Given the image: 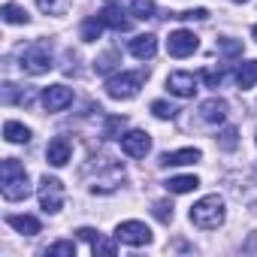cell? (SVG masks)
Listing matches in <instances>:
<instances>
[{
  "instance_id": "cell-1",
  "label": "cell",
  "mask_w": 257,
  "mask_h": 257,
  "mask_svg": "<svg viewBox=\"0 0 257 257\" xmlns=\"http://www.w3.org/2000/svg\"><path fill=\"white\" fill-rule=\"evenodd\" d=\"M0 191L10 203L16 200H25L31 194V182H28V170L16 161V158H7L0 164Z\"/></svg>"
},
{
  "instance_id": "cell-2",
  "label": "cell",
  "mask_w": 257,
  "mask_h": 257,
  "mask_svg": "<svg viewBox=\"0 0 257 257\" xmlns=\"http://www.w3.org/2000/svg\"><path fill=\"white\" fill-rule=\"evenodd\" d=\"M224 200L218 197V194H212V197H203L200 203H194L191 206V224L194 227H200V230H218L221 224H224Z\"/></svg>"
},
{
  "instance_id": "cell-3",
  "label": "cell",
  "mask_w": 257,
  "mask_h": 257,
  "mask_svg": "<svg viewBox=\"0 0 257 257\" xmlns=\"http://www.w3.org/2000/svg\"><path fill=\"white\" fill-rule=\"evenodd\" d=\"M22 64V70L28 73V76H43V73H49L55 64H52V46L49 43H43V40H37V43H31L28 49H22V58H19Z\"/></svg>"
},
{
  "instance_id": "cell-4",
  "label": "cell",
  "mask_w": 257,
  "mask_h": 257,
  "mask_svg": "<svg viewBox=\"0 0 257 257\" xmlns=\"http://www.w3.org/2000/svg\"><path fill=\"white\" fill-rule=\"evenodd\" d=\"M146 76H149L146 70L118 73V76H112V79L106 82V94H109L112 100H131V97H137V94H140V88H143Z\"/></svg>"
},
{
  "instance_id": "cell-5",
  "label": "cell",
  "mask_w": 257,
  "mask_h": 257,
  "mask_svg": "<svg viewBox=\"0 0 257 257\" xmlns=\"http://www.w3.org/2000/svg\"><path fill=\"white\" fill-rule=\"evenodd\" d=\"M37 197H40L43 212H61V206H64V185L58 179H52V176H43Z\"/></svg>"
},
{
  "instance_id": "cell-6",
  "label": "cell",
  "mask_w": 257,
  "mask_h": 257,
  "mask_svg": "<svg viewBox=\"0 0 257 257\" xmlns=\"http://www.w3.org/2000/svg\"><path fill=\"white\" fill-rule=\"evenodd\" d=\"M115 239L124 242V245L140 248V245H149V242H152V230H149L143 221H124V224H118Z\"/></svg>"
},
{
  "instance_id": "cell-7",
  "label": "cell",
  "mask_w": 257,
  "mask_h": 257,
  "mask_svg": "<svg viewBox=\"0 0 257 257\" xmlns=\"http://www.w3.org/2000/svg\"><path fill=\"white\" fill-rule=\"evenodd\" d=\"M200 49V37L194 31H173L170 40H167V52L173 58H188Z\"/></svg>"
},
{
  "instance_id": "cell-8",
  "label": "cell",
  "mask_w": 257,
  "mask_h": 257,
  "mask_svg": "<svg viewBox=\"0 0 257 257\" xmlns=\"http://www.w3.org/2000/svg\"><path fill=\"white\" fill-rule=\"evenodd\" d=\"M121 152L127 158H146L152 152V137L146 131H131L121 137Z\"/></svg>"
},
{
  "instance_id": "cell-9",
  "label": "cell",
  "mask_w": 257,
  "mask_h": 257,
  "mask_svg": "<svg viewBox=\"0 0 257 257\" xmlns=\"http://www.w3.org/2000/svg\"><path fill=\"white\" fill-rule=\"evenodd\" d=\"M121 182H124V167H118V164H112V161H109L106 173L94 176V182H91V191H94V194H112V191H115Z\"/></svg>"
},
{
  "instance_id": "cell-10",
  "label": "cell",
  "mask_w": 257,
  "mask_h": 257,
  "mask_svg": "<svg viewBox=\"0 0 257 257\" xmlns=\"http://www.w3.org/2000/svg\"><path fill=\"white\" fill-rule=\"evenodd\" d=\"M70 103H73V88H67V85H52V88L43 91V106H46V112H61V109H67Z\"/></svg>"
},
{
  "instance_id": "cell-11",
  "label": "cell",
  "mask_w": 257,
  "mask_h": 257,
  "mask_svg": "<svg viewBox=\"0 0 257 257\" xmlns=\"http://www.w3.org/2000/svg\"><path fill=\"white\" fill-rule=\"evenodd\" d=\"M167 91L176 97H194L197 94V76L194 73H170Z\"/></svg>"
},
{
  "instance_id": "cell-12",
  "label": "cell",
  "mask_w": 257,
  "mask_h": 257,
  "mask_svg": "<svg viewBox=\"0 0 257 257\" xmlns=\"http://www.w3.org/2000/svg\"><path fill=\"white\" fill-rule=\"evenodd\" d=\"M70 155H73V146H70L67 137H55V140L49 143V149H46V161H49L52 167H64V164L70 161Z\"/></svg>"
},
{
  "instance_id": "cell-13",
  "label": "cell",
  "mask_w": 257,
  "mask_h": 257,
  "mask_svg": "<svg viewBox=\"0 0 257 257\" xmlns=\"http://www.w3.org/2000/svg\"><path fill=\"white\" fill-rule=\"evenodd\" d=\"M155 52H158V37H152V34H140V37L131 40V55H134V58H140V61H152Z\"/></svg>"
},
{
  "instance_id": "cell-14",
  "label": "cell",
  "mask_w": 257,
  "mask_h": 257,
  "mask_svg": "<svg viewBox=\"0 0 257 257\" xmlns=\"http://www.w3.org/2000/svg\"><path fill=\"white\" fill-rule=\"evenodd\" d=\"M227 100H221V97H212V100H206L203 106H200V118L206 121V124H221L224 118H227Z\"/></svg>"
},
{
  "instance_id": "cell-15",
  "label": "cell",
  "mask_w": 257,
  "mask_h": 257,
  "mask_svg": "<svg viewBox=\"0 0 257 257\" xmlns=\"http://www.w3.org/2000/svg\"><path fill=\"white\" fill-rule=\"evenodd\" d=\"M203 155H200V149H182V152H167L158 164L161 167H185V164H197Z\"/></svg>"
},
{
  "instance_id": "cell-16",
  "label": "cell",
  "mask_w": 257,
  "mask_h": 257,
  "mask_svg": "<svg viewBox=\"0 0 257 257\" xmlns=\"http://www.w3.org/2000/svg\"><path fill=\"white\" fill-rule=\"evenodd\" d=\"M100 19H103V25L106 28H112V31H131V22H127L124 16H121V7L118 4H109L106 10H100Z\"/></svg>"
},
{
  "instance_id": "cell-17",
  "label": "cell",
  "mask_w": 257,
  "mask_h": 257,
  "mask_svg": "<svg viewBox=\"0 0 257 257\" xmlns=\"http://www.w3.org/2000/svg\"><path fill=\"white\" fill-rule=\"evenodd\" d=\"M7 224H10L13 230L25 233V236H37V233H40V221H37L34 215H10Z\"/></svg>"
},
{
  "instance_id": "cell-18",
  "label": "cell",
  "mask_w": 257,
  "mask_h": 257,
  "mask_svg": "<svg viewBox=\"0 0 257 257\" xmlns=\"http://www.w3.org/2000/svg\"><path fill=\"white\" fill-rule=\"evenodd\" d=\"M164 188H167L170 194H191L194 188H200V179H197V176H176V179L164 182Z\"/></svg>"
},
{
  "instance_id": "cell-19",
  "label": "cell",
  "mask_w": 257,
  "mask_h": 257,
  "mask_svg": "<svg viewBox=\"0 0 257 257\" xmlns=\"http://www.w3.org/2000/svg\"><path fill=\"white\" fill-rule=\"evenodd\" d=\"M236 85L242 91L251 88V85H257V61H245V64L236 67Z\"/></svg>"
},
{
  "instance_id": "cell-20",
  "label": "cell",
  "mask_w": 257,
  "mask_h": 257,
  "mask_svg": "<svg viewBox=\"0 0 257 257\" xmlns=\"http://www.w3.org/2000/svg\"><path fill=\"white\" fill-rule=\"evenodd\" d=\"M4 137H7V143H31V131L25 124H19V121H7L4 124Z\"/></svg>"
},
{
  "instance_id": "cell-21",
  "label": "cell",
  "mask_w": 257,
  "mask_h": 257,
  "mask_svg": "<svg viewBox=\"0 0 257 257\" xmlns=\"http://www.w3.org/2000/svg\"><path fill=\"white\" fill-rule=\"evenodd\" d=\"M0 16H4L7 25H28V22H31L28 10H22V7H16V4H7L4 10H0Z\"/></svg>"
},
{
  "instance_id": "cell-22",
  "label": "cell",
  "mask_w": 257,
  "mask_h": 257,
  "mask_svg": "<svg viewBox=\"0 0 257 257\" xmlns=\"http://www.w3.org/2000/svg\"><path fill=\"white\" fill-rule=\"evenodd\" d=\"M100 34H103V19H100V16H91V19L82 22V40H85V43L100 40Z\"/></svg>"
},
{
  "instance_id": "cell-23",
  "label": "cell",
  "mask_w": 257,
  "mask_h": 257,
  "mask_svg": "<svg viewBox=\"0 0 257 257\" xmlns=\"http://www.w3.org/2000/svg\"><path fill=\"white\" fill-rule=\"evenodd\" d=\"M124 124H127V118H124V115H109V118H106V124H103V137H106V140L121 137Z\"/></svg>"
},
{
  "instance_id": "cell-24",
  "label": "cell",
  "mask_w": 257,
  "mask_h": 257,
  "mask_svg": "<svg viewBox=\"0 0 257 257\" xmlns=\"http://www.w3.org/2000/svg\"><path fill=\"white\" fill-rule=\"evenodd\" d=\"M131 16L134 19H155V0H134L131 4Z\"/></svg>"
},
{
  "instance_id": "cell-25",
  "label": "cell",
  "mask_w": 257,
  "mask_h": 257,
  "mask_svg": "<svg viewBox=\"0 0 257 257\" xmlns=\"http://www.w3.org/2000/svg\"><path fill=\"white\" fill-rule=\"evenodd\" d=\"M115 61H118V49H109L106 55H100V58L94 61V70H97V73L103 76V73H109V70L115 67Z\"/></svg>"
},
{
  "instance_id": "cell-26",
  "label": "cell",
  "mask_w": 257,
  "mask_h": 257,
  "mask_svg": "<svg viewBox=\"0 0 257 257\" xmlns=\"http://www.w3.org/2000/svg\"><path fill=\"white\" fill-rule=\"evenodd\" d=\"M4 103H25V106H28V103H31V94H28V91L19 94V88H16L13 82H7V85H4Z\"/></svg>"
},
{
  "instance_id": "cell-27",
  "label": "cell",
  "mask_w": 257,
  "mask_h": 257,
  "mask_svg": "<svg viewBox=\"0 0 257 257\" xmlns=\"http://www.w3.org/2000/svg\"><path fill=\"white\" fill-rule=\"evenodd\" d=\"M152 215H155L161 224H170V221H173V203H170V200H158V203L152 206Z\"/></svg>"
},
{
  "instance_id": "cell-28",
  "label": "cell",
  "mask_w": 257,
  "mask_h": 257,
  "mask_svg": "<svg viewBox=\"0 0 257 257\" xmlns=\"http://www.w3.org/2000/svg\"><path fill=\"white\" fill-rule=\"evenodd\" d=\"M37 7L43 13H49V16H61V13H67L70 0H37Z\"/></svg>"
},
{
  "instance_id": "cell-29",
  "label": "cell",
  "mask_w": 257,
  "mask_h": 257,
  "mask_svg": "<svg viewBox=\"0 0 257 257\" xmlns=\"http://www.w3.org/2000/svg\"><path fill=\"white\" fill-rule=\"evenodd\" d=\"M218 52L224 58H239L242 55V43L239 40H218Z\"/></svg>"
},
{
  "instance_id": "cell-30",
  "label": "cell",
  "mask_w": 257,
  "mask_h": 257,
  "mask_svg": "<svg viewBox=\"0 0 257 257\" xmlns=\"http://www.w3.org/2000/svg\"><path fill=\"white\" fill-rule=\"evenodd\" d=\"M218 146H221L224 152H233V149L239 146V134H236V127H227V131L218 137Z\"/></svg>"
},
{
  "instance_id": "cell-31",
  "label": "cell",
  "mask_w": 257,
  "mask_h": 257,
  "mask_svg": "<svg viewBox=\"0 0 257 257\" xmlns=\"http://www.w3.org/2000/svg\"><path fill=\"white\" fill-rule=\"evenodd\" d=\"M170 19H179V22H206L209 19V10H185V13H176V16H170Z\"/></svg>"
},
{
  "instance_id": "cell-32",
  "label": "cell",
  "mask_w": 257,
  "mask_h": 257,
  "mask_svg": "<svg viewBox=\"0 0 257 257\" xmlns=\"http://www.w3.org/2000/svg\"><path fill=\"white\" fill-rule=\"evenodd\" d=\"M152 112H155L158 118H164V121H167V118H176L182 109H176V106H170V103H164V100H155V103H152Z\"/></svg>"
},
{
  "instance_id": "cell-33",
  "label": "cell",
  "mask_w": 257,
  "mask_h": 257,
  "mask_svg": "<svg viewBox=\"0 0 257 257\" xmlns=\"http://www.w3.org/2000/svg\"><path fill=\"white\" fill-rule=\"evenodd\" d=\"M46 254H67V257H76V242H55V245H49L46 248Z\"/></svg>"
},
{
  "instance_id": "cell-34",
  "label": "cell",
  "mask_w": 257,
  "mask_h": 257,
  "mask_svg": "<svg viewBox=\"0 0 257 257\" xmlns=\"http://www.w3.org/2000/svg\"><path fill=\"white\" fill-rule=\"evenodd\" d=\"M200 76H203V82H206L209 88H218V85L224 82V70H203Z\"/></svg>"
},
{
  "instance_id": "cell-35",
  "label": "cell",
  "mask_w": 257,
  "mask_h": 257,
  "mask_svg": "<svg viewBox=\"0 0 257 257\" xmlns=\"http://www.w3.org/2000/svg\"><path fill=\"white\" fill-rule=\"evenodd\" d=\"M91 251H94V254H115L118 248H115V242H106V239H97V242L91 245Z\"/></svg>"
},
{
  "instance_id": "cell-36",
  "label": "cell",
  "mask_w": 257,
  "mask_h": 257,
  "mask_svg": "<svg viewBox=\"0 0 257 257\" xmlns=\"http://www.w3.org/2000/svg\"><path fill=\"white\" fill-rule=\"evenodd\" d=\"M76 233H79V239H85V242H91V245H94V242L100 239V233H97L94 227H79Z\"/></svg>"
},
{
  "instance_id": "cell-37",
  "label": "cell",
  "mask_w": 257,
  "mask_h": 257,
  "mask_svg": "<svg viewBox=\"0 0 257 257\" xmlns=\"http://www.w3.org/2000/svg\"><path fill=\"white\" fill-rule=\"evenodd\" d=\"M251 34H254V40H257V25H254V31H251Z\"/></svg>"
},
{
  "instance_id": "cell-38",
  "label": "cell",
  "mask_w": 257,
  "mask_h": 257,
  "mask_svg": "<svg viewBox=\"0 0 257 257\" xmlns=\"http://www.w3.org/2000/svg\"><path fill=\"white\" fill-rule=\"evenodd\" d=\"M233 4H248V0H233Z\"/></svg>"
},
{
  "instance_id": "cell-39",
  "label": "cell",
  "mask_w": 257,
  "mask_h": 257,
  "mask_svg": "<svg viewBox=\"0 0 257 257\" xmlns=\"http://www.w3.org/2000/svg\"><path fill=\"white\" fill-rule=\"evenodd\" d=\"M112 4H115V0H112ZM118 4H121V0H118Z\"/></svg>"
}]
</instances>
